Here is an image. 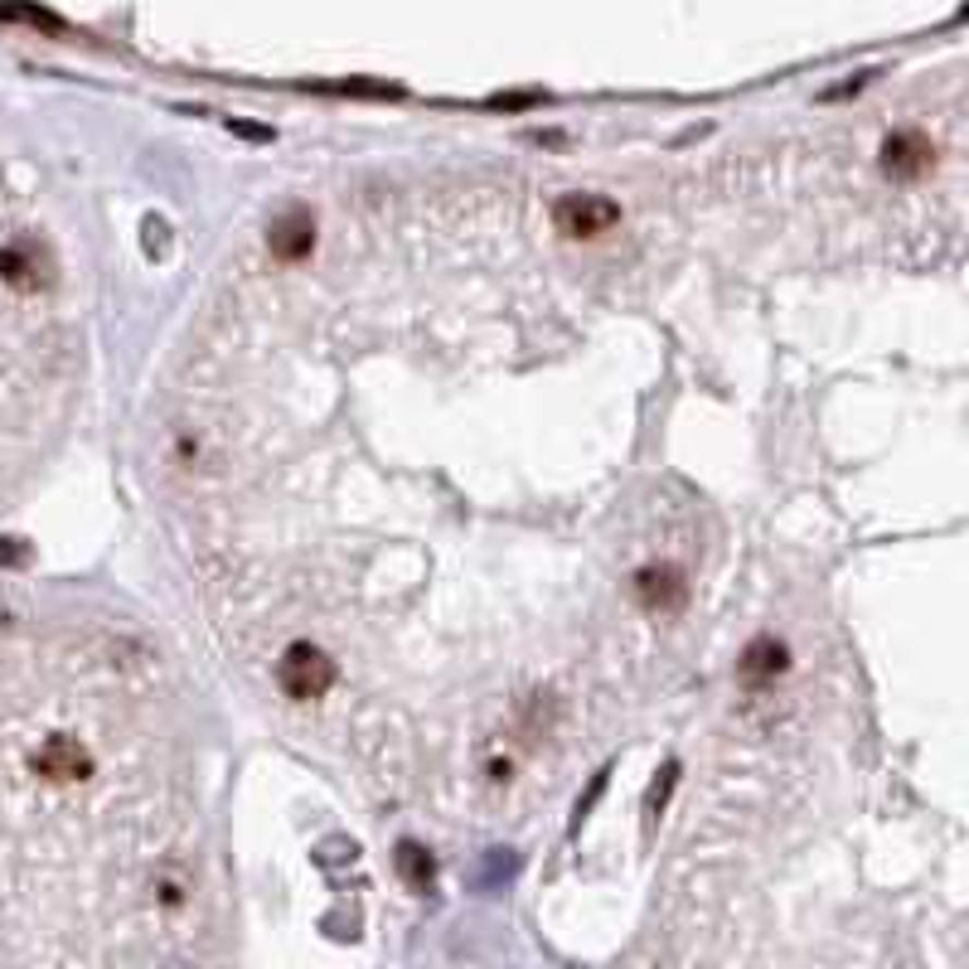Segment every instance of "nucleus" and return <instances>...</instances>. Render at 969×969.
Instances as JSON below:
<instances>
[{"label": "nucleus", "mask_w": 969, "mask_h": 969, "mask_svg": "<svg viewBox=\"0 0 969 969\" xmlns=\"http://www.w3.org/2000/svg\"><path fill=\"white\" fill-rule=\"evenodd\" d=\"M310 247H316V223H310V213L291 209L272 223V253L282 257V262H296V257H306Z\"/></svg>", "instance_id": "7"}, {"label": "nucleus", "mask_w": 969, "mask_h": 969, "mask_svg": "<svg viewBox=\"0 0 969 969\" xmlns=\"http://www.w3.org/2000/svg\"><path fill=\"white\" fill-rule=\"evenodd\" d=\"M277 684H282L286 698H296V703H316V698H326L330 688H335V660H330L320 645H291V650L282 654V664H277Z\"/></svg>", "instance_id": "1"}, {"label": "nucleus", "mask_w": 969, "mask_h": 969, "mask_svg": "<svg viewBox=\"0 0 969 969\" xmlns=\"http://www.w3.org/2000/svg\"><path fill=\"white\" fill-rule=\"evenodd\" d=\"M397 868H403L407 887H417V892L432 887V872H437V868H432V858H427L417 844H403V848H397Z\"/></svg>", "instance_id": "8"}, {"label": "nucleus", "mask_w": 969, "mask_h": 969, "mask_svg": "<svg viewBox=\"0 0 969 969\" xmlns=\"http://www.w3.org/2000/svg\"><path fill=\"white\" fill-rule=\"evenodd\" d=\"M635 591H640L645 611H678L688 597L684 577H678L674 567H645V573L635 577Z\"/></svg>", "instance_id": "6"}, {"label": "nucleus", "mask_w": 969, "mask_h": 969, "mask_svg": "<svg viewBox=\"0 0 969 969\" xmlns=\"http://www.w3.org/2000/svg\"><path fill=\"white\" fill-rule=\"evenodd\" d=\"M670 785H674V766L664 771V781L650 790V814H660V805H664V795H670Z\"/></svg>", "instance_id": "10"}, {"label": "nucleus", "mask_w": 969, "mask_h": 969, "mask_svg": "<svg viewBox=\"0 0 969 969\" xmlns=\"http://www.w3.org/2000/svg\"><path fill=\"white\" fill-rule=\"evenodd\" d=\"M49 272H53L49 247L39 243V238H15V243L0 247V277H5V282L15 286V291L49 286Z\"/></svg>", "instance_id": "3"}, {"label": "nucleus", "mask_w": 969, "mask_h": 969, "mask_svg": "<svg viewBox=\"0 0 969 969\" xmlns=\"http://www.w3.org/2000/svg\"><path fill=\"white\" fill-rule=\"evenodd\" d=\"M781 664H785V650L775 640H757L747 650V664H741V670H747L751 678H761V674H781Z\"/></svg>", "instance_id": "9"}, {"label": "nucleus", "mask_w": 969, "mask_h": 969, "mask_svg": "<svg viewBox=\"0 0 969 969\" xmlns=\"http://www.w3.org/2000/svg\"><path fill=\"white\" fill-rule=\"evenodd\" d=\"M553 223L567 238H601L621 223V204L606 194H563L553 204Z\"/></svg>", "instance_id": "2"}, {"label": "nucleus", "mask_w": 969, "mask_h": 969, "mask_svg": "<svg viewBox=\"0 0 969 969\" xmlns=\"http://www.w3.org/2000/svg\"><path fill=\"white\" fill-rule=\"evenodd\" d=\"M35 771L45 781H83V775H93V751L73 737H49L35 751Z\"/></svg>", "instance_id": "4"}, {"label": "nucleus", "mask_w": 969, "mask_h": 969, "mask_svg": "<svg viewBox=\"0 0 969 969\" xmlns=\"http://www.w3.org/2000/svg\"><path fill=\"white\" fill-rule=\"evenodd\" d=\"M931 160H935V146L925 142L921 132H892L887 142H882V170H887V175H897V180L925 175V170H931Z\"/></svg>", "instance_id": "5"}]
</instances>
